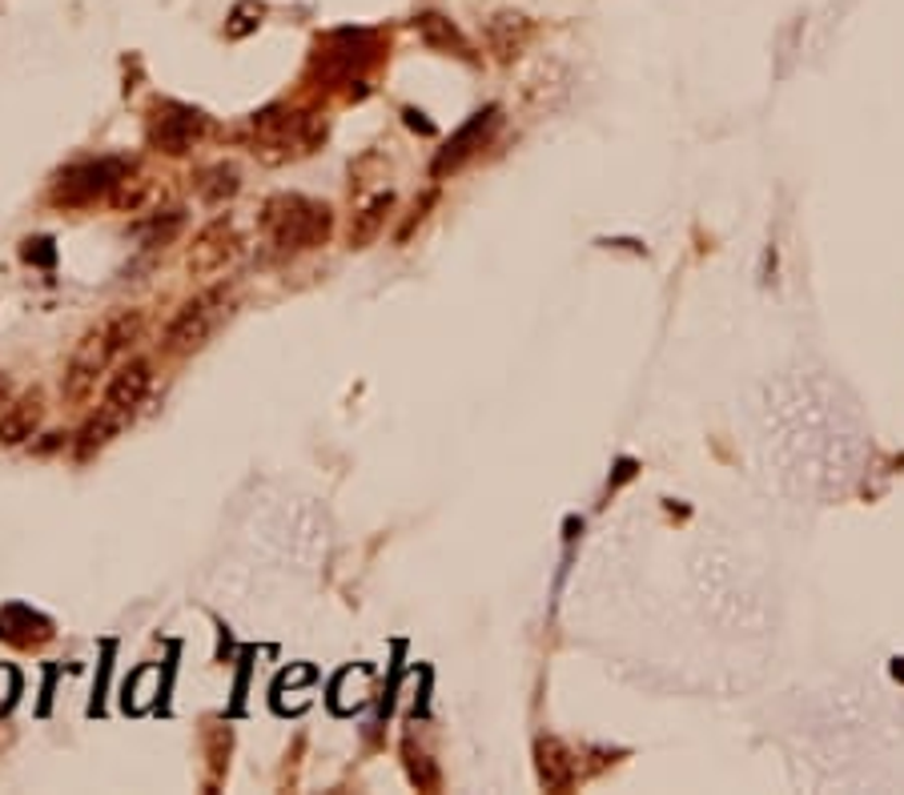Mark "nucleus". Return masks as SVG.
Listing matches in <instances>:
<instances>
[{
  "label": "nucleus",
  "instance_id": "obj_7",
  "mask_svg": "<svg viewBox=\"0 0 904 795\" xmlns=\"http://www.w3.org/2000/svg\"><path fill=\"white\" fill-rule=\"evenodd\" d=\"M241 257V234L234 226V217H213L210 226L198 229V238L189 245V274L193 278H213Z\"/></svg>",
  "mask_w": 904,
  "mask_h": 795
},
{
  "label": "nucleus",
  "instance_id": "obj_17",
  "mask_svg": "<svg viewBox=\"0 0 904 795\" xmlns=\"http://www.w3.org/2000/svg\"><path fill=\"white\" fill-rule=\"evenodd\" d=\"M402 756H406V771H411V780L418 783L423 792H435V787H439V768L430 764L426 752H414V743H406V747H402Z\"/></svg>",
  "mask_w": 904,
  "mask_h": 795
},
{
  "label": "nucleus",
  "instance_id": "obj_10",
  "mask_svg": "<svg viewBox=\"0 0 904 795\" xmlns=\"http://www.w3.org/2000/svg\"><path fill=\"white\" fill-rule=\"evenodd\" d=\"M0 639L21 651L45 647V643L53 639V623H49L40 610L25 607V603H13V607L0 610Z\"/></svg>",
  "mask_w": 904,
  "mask_h": 795
},
{
  "label": "nucleus",
  "instance_id": "obj_9",
  "mask_svg": "<svg viewBox=\"0 0 904 795\" xmlns=\"http://www.w3.org/2000/svg\"><path fill=\"white\" fill-rule=\"evenodd\" d=\"M499 109H482V113H475V117L466 121L463 129L454 132L451 141H447V149H442L439 157H435V177H447V173H454V169H463L466 161L475 157L487 141L494 137V129H499Z\"/></svg>",
  "mask_w": 904,
  "mask_h": 795
},
{
  "label": "nucleus",
  "instance_id": "obj_4",
  "mask_svg": "<svg viewBox=\"0 0 904 795\" xmlns=\"http://www.w3.org/2000/svg\"><path fill=\"white\" fill-rule=\"evenodd\" d=\"M229 305H234V302H229L226 286H213V290L198 293V298L181 305V310H177V318L165 326L161 350H165V354H174V358L201 350V345H205L213 333H217V326L229 318Z\"/></svg>",
  "mask_w": 904,
  "mask_h": 795
},
{
  "label": "nucleus",
  "instance_id": "obj_14",
  "mask_svg": "<svg viewBox=\"0 0 904 795\" xmlns=\"http://www.w3.org/2000/svg\"><path fill=\"white\" fill-rule=\"evenodd\" d=\"M487 40H491V53L499 61H515V56H523L527 40H531V21L519 13L494 16L491 25H487Z\"/></svg>",
  "mask_w": 904,
  "mask_h": 795
},
{
  "label": "nucleus",
  "instance_id": "obj_19",
  "mask_svg": "<svg viewBox=\"0 0 904 795\" xmlns=\"http://www.w3.org/2000/svg\"><path fill=\"white\" fill-rule=\"evenodd\" d=\"M53 241L49 238H37V241H25V262H40V265H53Z\"/></svg>",
  "mask_w": 904,
  "mask_h": 795
},
{
  "label": "nucleus",
  "instance_id": "obj_8",
  "mask_svg": "<svg viewBox=\"0 0 904 795\" xmlns=\"http://www.w3.org/2000/svg\"><path fill=\"white\" fill-rule=\"evenodd\" d=\"M125 161H89V165H73L56 177L53 186V201L56 205H89L97 198H109L113 186L125 177Z\"/></svg>",
  "mask_w": 904,
  "mask_h": 795
},
{
  "label": "nucleus",
  "instance_id": "obj_11",
  "mask_svg": "<svg viewBox=\"0 0 904 795\" xmlns=\"http://www.w3.org/2000/svg\"><path fill=\"white\" fill-rule=\"evenodd\" d=\"M40 418H45V394L40 390H28V394L4 402V414H0V442L4 446H21L28 438L37 434Z\"/></svg>",
  "mask_w": 904,
  "mask_h": 795
},
{
  "label": "nucleus",
  "instance_id": "obj_6",
  "mask_svg": "<svg viewBox=\"0 0 904 795\" xmlns=\"http://www.w3.org/2000/svg\"><path fill=\"white\" fill-rule=\"evenodd\" d=\"M210 132V117L201 109L177 105V101H161L149 113V146L170 153V157H181L189 149L198 146L201 137Z\"/></svg>",
  "mask_w": 904,
  "mask_h": 795
},
{
  "label": "nucleus",
  "instance_id": "obj_2",
  "mask_svg": "<svg viewBox=\"0 0 904 795\" xmlns=\"http://www.w3.org/2000/svg\"><path fill=\"white\" fill-rule=\"evenodd\" d=\"M330 229H334L330 205L314 198H302V193H278L262 210V234H266V245H274L278 257L318 250V245H326Z\"/></svg>",
  "mask_w": 904,
  "mask_h": 795
},
{
  "label": "nucleus",
  "instance_id": "obj_18",
  "mask_svg": "<svg viewBox=\"0 0 904 795\" xmlns=\"http://www.w3.org/2000/svg\"><path fill=\"white\" fill-rule=\"evenodd\" d=\"M262 13H266L262 4H253V0H241L238 9H234V16H229L226 33H229V37H234V40H238V37H246V33H253V28L262 25Z\"/></svg>",
  "mask_w": 904,
  "mask_h": 795
},
{
  "label": "nucleus",
  "instance_id": "obj_13",
  "mask_svg": "<svg viewBox=\"0 0 904 795\" xmlns=\"http://www.w3.org/2000/svg\"><path fill=\"white\" fill-rule=\"evenodd\" d=\"M390 210H394V193H378V198L366 201V205H362V210L350 217V229H347V245H350V250H371L374 241L382 238Z\"/></svg>",
  "mask_w": 904,
  "mask_h": 795
},
{
  "label": "nucleus",
  "instance_id": "obj_3",
  "mask_svg": "<svg viewBox=\"0 0 904 795\" xmlns=\"http://www.w3.org/2000/svg\"><path fill=\"white\" fill-rule=\"evenodd\" d=\"M149 386H153V366H149V362H129V366H121V370L113 374V382H109L97 414L89 418V426L80 430V442H77L80 458L105 451L109 442L134 422L137 411H141V402H146V394H149Z\"/></svg>",
  "mask_w": 904,
  "mask_h": 795
},
{
  "label": "nucleus",
  "instance_id": "obj_16",
  "mask_svg": "<svg viewBox=\"0 0 904 795\" xmlns=\"http://www.w3.org/2000/svg\"><path fill=\"white\" fill-rule=\"evenodd\" d=\"M193 189H198V198L205 201V205H222V201H229L241 189V173L222 161V165L201 169L198 181H193Z\"/></svg>",
  "mask_w": 904,
  "mask_h": 795
},
{
  "label": "nucleus",
  "instance_id": "obj_1",
  "mask_svg": "<svg viewBox=\"0 0 904 795\" xmlns=\"http://www.w3.org/2000/svg\"><path fill=\"white\" fill-rule=\"evenodd\" d=\"M146 330V314L141 310H113L109 318H101L93 330H85L77 345H73V358L65 366V378H61V394L65 402L80 406L89 402V394L97 390V378L109 370V362L117 358L121 350L141 338Z\"/></svg>",
  "mask_w": 904,
  "mask_h": 795
},
{
  "label": "nucleus",
  "instance_id": "obj_5",
  "mask_svg": "<svg viewBox=\"0 0 904 795\" xmlns=\"http://www.w3.org/2000/svg\"><path fill=\"white\" fill-rule=\"evenodd\" d=\"M314 146V132H306V117L286 113V109H266L253 117V153L266 161V165H281L293 153H310Z\"/></svg>",
  "mask_w": 904,
  "mask_h": 795
},
{
  "label": "nucleus",
  "instance_id": "obj_21",
  "mask_svg": "<svg viewBox=\"0 0 904 795\" xmlns=\"http://www.w3.org/2000/svg\"><path fill=\"white\" fill-rule=\"evenodd\" d=\"M9 394H13V382H9V374H0V406L9 402Z\"/></svg>",
  "mask_w": 904,
  "mask_h": 795
},
{
  "label": "nucleus",
  "instance_id": "obj_20",
  "mask_svg": "<svg viewBox=\"0 0 904 795\" xmlns=\"http://www.w3.org/2000/svg\"><path fill=\"white\" fill-rule=\"evenodd\" d=\"M13 695H16V676L9 667H0V711L13 707Z\"/></svg>",
  "mask_w": 904,
  "mask_h": 795
},
{
  "label": "nucleus",
  "instance_id": "obj_15",
  "mask_svg": "<svg viewBox=\"0 0 904 795\" xmlns=\"http://www.w3.org/2000/svg\"><path fill=\"white\" fill-rule=\"evenodd\" d=\"M418 37L435 49V53H451V56H463V61H475V53H470V45H466V37L459 33V28L447 21V16L439 13H423L418 16Z\"/></svg>",
  "mask_w": 904,
  "mask_h": 795
},
{
  "label": "nucleus",
  "instance_id": "obj_12",
  "mask_svg": "<svg viewBox=\"0 0 904 795\" xmlns=\"http://www.w3.org/2000/svg\"><path fill=\"white\" fill-rule=\"evenodd\" d=\"M535 768H539V783H543L547 792H567L575 783V775H579L572 747L563 740H555V735H543V740L535 743Z\"/></svg>",
  "mask_w": 904,
  "mask_h": 795
}]
</instances>
